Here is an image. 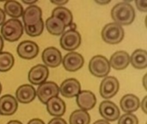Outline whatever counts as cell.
<instances>
[{
    "label": "cell",
    "mask_w": 147,
    "mask_h": 124,
    "mask_svg": "<svg viewBox=\"0 0 147 124\" xmlns=\"http://www.w3.org/2000/svg\"><path fill=\"white\" fill-rule=\"evenodd\" d=\"M111 17L114 22L121 25H130L135 19L134 8L127 2H121L115 4L111 10Z\"/></svg>",
    "instance_id": "1"
},
{
    "label": "cell",
    "mask_w": 147,
    "mask_h": 124,
    "mask_svg": "<svg viewBox=\"0 0 147 124\" xmlns=\"http://www.w3.org/2000/svg\"><path fill=\"white\" fill-rule=\"evenodd\" d=\"M23 25L18 19H9L5 21L1 27V36L9 41L14 42L18 41L23 34Z\"/></svg>",
    "instance_id": "2"
},
{
    "label": "cell",
    "mask_w": 147,
    "mask_h": 124,
    "mask_svg": "<svg viewBox=\"0 0 147 124\" xmlns=\"http://www.w3.org/2000/svg\"><path fill=\"white\" fill-rule=\"evenodd\" d=\"M125 35L124 28L115 23L110 22L105 25L102 30V40L109 44H118L120 43Z\"/></svg>",
    "instance_id": "3"
},
{
    "label": "cell",
    "mask_w": 147,
    "mask_h": 124,
    "mask_svg": "<svg viewBox=\"0 0 147 124\" xmlns=\"http://www.w3.org/2000/svg\"><path fill=\"white\" fill-rule=\"evenodd\" d=\"M110 65L108 59L103 55H96L91 58L89 63L90 73L97 78H105L110 72Z\"/></svg>",
    "instance_id": "4"
},
{
    "label": "cell",
    "mask_w": 147,
    "mask_h": 124,
    "mask_svg": "<svg viewBox=\"0 0 147 124\" xmlns=\"http://www.w3.org/2000/svg\"><path fill=\"white\" fill-rule=\"evenodd\" d=\"M60 46L66 51L72 52L81 44V35L77 30L65 31L60 37Z\"/></svg>",
    "instance_id": "5"
},
{
    "label": "cell",
    "mask_w": 147,
    "mask_h": 124,
    "mask_svg": "<svg viewBox=\"0 0 147 124\" xmlns=\"http://www.w3.org/2000/svg\"><path fill=\"white\" fill-rule=\"evenodd\" d=\"M59 93V87L54 82L49 81L45 82L39 85L36 90V96L38 97L39 100L46 104L49 99L53 97H58Z\"/></svg>",
    "instance_id": "6"
},
{
    "label": "cell",
    "mask_w": 147,
    "mask_h": 124,
    "mask_svg": "<svg viewBox=\"0 0 147 124\" xmlns=\"http://www.w3.org/2000/svg\"><path fill=\"white\" fill-rule=\"evenodd\" d=\"M120 89L118 79L112 76H107L100 85V95L104 99H109L115 97Z\"/></svg>",
    "instance_id": "7"
},
{
    "label": "cell",
    "mask_w": 147,
    "mask_h": 124,
    "mask_svg": "<svg viewBox=\"0 0 147 124\" xmlns=\"http://www.w3.org/2000/svg\"><path fill=\"white\" fill-rule=\"evenodd\" d=\"M99 113L103 120L107 122H115L121 117L119 107L111 101H103L100 104Z\"/></svg>",
    "instance_id": "8"
},
{
    "label": "cell",
    "mask_w": 147,
    "mask_h": 124,
    "mask_svg": "<svg viewBox=\"0 0 147 124\" xmlns=\"http://www.w3.org/2000/svg\"><path fill=\"white\" fill-rule=\"evenodd\" d=\"M64 68L68 72H76L82 68L84 63V57L76 52H70L62 59Z\"/></svg>",
    "instance_id": "9"
},
{
    "label": "cell",
    "mask_w": 147,
    "mask_h": 124,
    "mask_svg": "<svg viewBox=\"0 0 147 124\" xmlns=\"http://www.w3.org/2000/svg\"><path fill=\"white\" fill-rule=\"evenodd\" d=\"M41 58L47 67L48 66V67L54 68L59 66L62 62L61 53L58 48L54 47H47L43 51Z\"/></svg>",
    "instance_id": "10"
},
{
    "label": "cell",
    "mask_w": 147,
    "mask_h": 124,
    "mask_svg": "<svg viewBox=\"0 0 147 124\" xmlns=\"http://www.w3.org/2000/svg\"><path fill=\"white\" fill-rule=\"evenodd\" d=\"M49 76L48 68L41 64L36 65L32 67L28 73V81L35 85H40L46 82Z\"/></svg>",
    "instance_id": "11"
},
{
    "label": "cell",
    "mask_w": 147,
    "mask_h": 124,
    "mask_svg": "<svg viewBox=\"0 0 147 124\" xmlns=\"http://www.w3.org/2000/svg\"><path fill=\"white\" fill-rule=\"evenodd\" d=\"M16 52L19 57L22 59L32 60L38 55L39 47L35 42L32 41H24L18 45Z\"/></svg>",
    "instance_id": "12"
},
{
    "label": "cell",
    "mask_w": 147,
    "mask_h": 124,
    "mask_svg": "<svg viewBox=\"0 0 147 124\" xmlns=\"http://www.w3.org/2000/svg\"><path fill=\"white\" fill-rule=\"evenodd\" d=\"M81 91V85L78 79H65L59 87V92L67 98L77 97Z\"/></svg>",
    "instance_id": "13"
},
{
    "label": "cell",
    "mask_w": 147,
    "mask_h": 124,
    "mask_svg": "<svg viewBox=\"0 0 147 124\" xmlns=\"http://www.w3.org/2000/svg\"><path fill=\"white\" fill-rule=\"evenodd\" d=\"M77 104L83 110H92L96 104V98L90 91H82L77 96Z\"/></svg>",
    "instance_id": "14"
},
{
    "label": "cell",
    "mask_w": 147,
    "mask_h": 124,
    "mask_svg": "<svg viewBox=\"0 0 147 124\" xmlns=\"http://www.w3.org/2000/svg\"><path fill=\"white\" fill-rule=\"evenodd\" d=\"M18 108V102L11 95H3L0 98V114L3 116H11L15 114Z\"/></svg>",
    "instance_id": "15"
},
{
    "label": "cell",
    "mask_w": 147,
    "mask_h": 124,
    "mask_svg": "<svg viewBox=\"0 0 147 124\" xmlns=\"http://www.w3.org/2000/svg\"><path fill=\"white\" fill-rule=\"evenodd\" d=\"M109 61L110 67L115 70H124L130 64V56L126 51H117L111 57Z\"/></svg>",
    "instance_id": "16"
},
{
    "label": "cell",
    "mask_w": 147,
    "mask_h": 124,
    "mask_svg": "<svg viewBox=\"0 0 147 124\" xmlns=\"http://www.w3.org/2000/svg\"><path fill=\"white\" fill-rule=\"evenodd\" d=\"M36 97V90L30 85H22L16 91V99L21 104H29Z\"/></svg>",
    "instance_id": "17"
},
{
    "label": "cell",
    "mask_w": 147,
    "mask_h": 124,
    "mask_svg": "<svg viewBox=\"0 0 147 124\" xmlns=\"http://www.w3.org/2000/svg\"><path fill=\"white\" fill-rule=\"evenodd\" d=\"M22 16L24 25H34L42 19V10L35 4L29 5L25 10H23Z\"/></svg>",
    "instance_id": "18"
},
{
    "label": "cell",
    "mask_w": 147,
    "mask_h": 124,
    "mask_svg": "<svg viewBox=\"0 0 147 124\" xmlns=\"http://www.w3.org/2000/svg\"><path fill=\"white\" fill-rule=\"evenodd\" d=\"M140 101L139 98L134 94H127L122 97L120 102V106L121 110L126 114H133L137 111L140 108Z\"/></svg>",
    "instance_id": "19"
},
{
    "label": "cell",
    "mask_w": 147,
    "mask_h": 124,
    "mask_svg": "<svg viewBox=\"0 0 147 124\" xmlns=\"http://www.w3.org/2000/svg\"><path fill=\"white\" fill-rule=\"evenodd\" d=\"M47 110L54 117H60L65 113V103L59 97H53L47 101Z\"/></svg>",
    "instance_id": "20"
},
{
    "label": "cell",
    "mask_w": 147,
    "mask_h": 124,
    "mask_svg": "<svg viewBox=\"0 0 147 124\" xmlns=\"http://www.w3.org/2000/svg\"><path fill=\"white\" fill-rule=\"evenodd\" d=\"M46 28L47 29V31L53 35H60L65 32V25L64 24V22L55 17V16H50L47 19L46 21Z\"/></svg>",
    "instance_id": "21"
},
{
    "label": "cell",
    "mask_w": 147,
    "mask_h": 124,
    "mask_svg": "<svg viewBox=\"0 0 147 124\" xmlns=\"http://www.w3.org/2000/svg\"><path fill=\"white\" fill-rule=\"evenodd\" d=\"M130 63L135 69H146L147 66L146 51L144 49L135 50L130 57Z\"/></svg>",
    "instance_id": "22"
},
{
    "label": "cell",
    "mask_w": 147,
    "mask_h": 124,
    "mask_svg": "<svg viewBox=\"0 0 147 124\" xmlns=\"http://www.w3.org/2000/svg\"><path fill=\"white\" fill-rule=\"evenodd\" d=\"M3 11L5 15L7 14L8 16L13 17V19H17L18 17L22 16L23 7L17 1H14V0L6 1L3 5Z\"/></svg>",
    "instance_id": "23"
},
{
    "label": "cell",
    "mask_w": 147,
    "mask_h": 124,
    "mask_svg": "<svg viewBox=\"0 0 147 124\" xmlns=\"http://www.w3.org/2000/svg\"><path fill=\"white\" fill-rule=\"evenodd\" d=\"M52 16L60 19L64 22L65 27H69V25L71 22H72L73 21L72 13L71 12L70 9H68L67 8L63 7V6L56 7L52 12Z\"/></svg>",
    "instance_id": "24"
},
{
    "label": "cell",
    "mask_w": 147,
    "mask_h": 124,
    "mask_svg": "<svg viewBox=\"0 0 147 124\" xmlns=\"http://www.w3.org/2000/svg\"><path fill=\"white\" fill-rule=\"evenodd\" d=\"M69 122L70 124H90V117L87 111L77 110L71 114Z\"/></svg>",
    "instance_id": "25"
},
{
    "label": "cell",
    "mask_w": 147,
    "mask_h": 124,
    "mask_svg": "<svg viewBox=\"0 0 147 124\" xmlns=\"http://www.w3.org/2000/svg\"><path fill=\"white\" fill-rule=\"evenodd\" d=\"M14 56L9 52L0 53V72H8L14 66Z\"/></svg>",
    "instance_id": "26"
},
{
    "label": "cell",
    "mask_w": 147,
    "mask_h": 124,
    "mask_svg": "<svg viewBox=\"0 0 147 124\" xmlns=\"http://www.w3.org/2000/svg\"><path fill=\"white\" fill-rule=\"evenodd\" d=\"M23 28L28 35L31 37H36L42 34L44 30V22L41 19L34 25H24Z\"/></svg>",
    "instance_id": "27"
},
{
    "label": "cell",
    "mask_w": 147,
    "mask_h": 124,
    "mask_svg": "<svg viewBox=\"0 0 147 124\" xmlns=\"http://www.w3.org/2000/svg\"><path fill=\"white\" fill-rule=\"evenodd\" d=\"M118 124H139V119L134 114H124L119 117Z\"/></svg>",
    "instance_id": "28"
},
{
    "label": "cell",
    "mask_w": 147,
    "mask_h": 124,
    "mask_svg": "<svg viewBox=\"0 0 147 124\" xmlns=\"http://www.w3.org/2000/svg\"><path fill=\"white\" fill-rule=\"evenodd\" d=\"M135 4L137 9L140 11L146 12L147 11V0H136Z\"/></svg>",
    "instance_id": "29"
},
{
    "label": "cell",
    "mask_w": 147,
    "mask_h": 124,
    "mask_svg": "<svg viewBox=\"0 0 147 124\" xmlns=\"http://www.w3.org/2000/svg\"><path fill=\"white\" fill-rule=\"evenodd\" d=\"M48 124H67L66 123V122L63 119V118H61V117H54V118H53Z\"/></svg>",
    "instance_id": "30"
},
{
    "label": "cell",
    "mask_w": 147,
    "mask_h": 124,
    "mask_svg": "<svg viewBox=\"0 0 147 124\" xmlns=\"http://www.w3.org/2000/svg\"><path fill=\"white\" fill-rule=\"evenodd\" d=\"M50 2L55 5H58V7H59V6H63L66 4L68 3V0H51Z\"/></svg>",
    "instance_id": "31"
},
{
    "label": "cell",
    "mask_w": 147,
    "mask_h": 124,
    "mask_svg": "<svg viewBox=\"0 0 147 124\" xmlns=\"http://www.w3.org/2000/svg\"><path fill=\"white\" fill-rule=\"evenodd\" d=\"M146 104H147V97L146 96L144 98H143V100H142V102L140 103V107L142 109V110L144 111V113H147V109H146Z\"/></svg>",
    "instance_id": "32"
},
{
    "label": "cell",
    "mask_w": 147,
    "mask_h": 124,
    "mask_svg": "<svg viewBox=\"0 0 147 124\" xmlns=\"http://www.w3.org/2000/svg\"><path fill=\"white\" fill-rule=\"evenodd\" d=\"M5 16H6V15H5L4 11L3 10V9L0 8V26H2L4 23V22H5Z\"/></svg>",
    "instance_id": "33"
},
{
    "label": "cell",
    "mask_w": 147,
    "mask_h": 124,
    "mask_svg": "<svg viewBox=\"0 0 147 124\" xmlns=\"http://www.w3.org/2000/svg\"><path fill=\"white\" fill-rule=\"evenodd\" d=\"M28 124H45V123L42 121V120H40V119H37V118H34V119H32V120H30Z\"/></svg>",
    "instance_id": "34"
},
{
    "label": "cell",
    "mask_w": 147,
    "mask_h": 124,
    "mask_svg": "<svg viewBox=\"0 0 147 124\" xmlns=\"http://www.w3.org/2000/svg\"><path fill=\"white\" fill-rule=\"evenodd\" d=\"M96 3L100 5H106L110 3V0H96Z\"/></svg>",
    "instance_id": "35"
},
{
    "label": "cell",
    "mask_w": 147,
    "mask_h": 124,
    "mask_svg": "<svg viewBox=\"0 0 147 124\" xmlns=\"http://www.w3.org/2000/svg\"><path fill=\"white\" fill-rule=\"evenodd\" d=\"M36 2H37V0H22L23 3L28 4V5H34Z\"/></svg>",
    "instance_id": "36"
},
{
    "label": "cell",
    "mask_w": 147,
    "mask_h": 124,
    "mask_svg": "<svg viewBox=\"0 0 147 124\" xmlns=\"http://www.w3.org/2000/svg\"><path fill=\"white\" fill-rule=\"evenodd\" d=\"M93 124H110L109 122L105 121V120H98L96 122H95Z\"/></svg>",
    "instance_id": "37"
},
{
    "label": "cell",
    "mask_w": 147,
    "mask_h": 124,
    "mask_svg": "<svg viewBox=\"0 0 147 124\" xmlns=\"http://www.w3.org/2000/svg\"><path fill=\"white\" fill-rule=\"evenodd\" d=\"M146 78H147V74H145V75H144V78H143V86H144L145 90H146V89H147Z\"/></svg>",
    "instance_id": "38"
},
{
    "label": "cell",
    "mask_w": 147,
    "mask_h": 124,
    "mask_svg": "<svg viewBox=\"0 0 147 124\" xmlns=\"http://www.w3.org/2000/svg\"><path fill=\"white\" fill-rule=\"evenodd\" d=\"M3 48V39L0 35V53L2 52Z\"/></svg>",
    "instance_id": "39"
},
{
    "label": "cell",
    "mask_w": 147,
    "mask_h": 124,
    "mask_svg": "<svg viewBox=\"0 0 147 124\" xmlns=\"http://www.w3.org/2000/svg\"><path fill=\"white\" fill-rule=\"evenodd\" d=\"M69 27H70V30H76L77 25H76V23H74V22H71V23L69 25Z\"/></svg>",
    "instance_id": "40"
},
{
    "label": "cell",
    "mask_w": 147,
    "mask_h": 124,
    "mask_svg": "<svg viewBox=\"0 0 147 124\" xmlns=\"http://www.w3.org/2000/svg\"><path fill=\"white\" fill-rule=\"evenodd\" d=\"M7 124H22L21 122H19V121H16V120H13V121H10V122H9Z\"/></svg>",
    "instance_id": "41"
},
{
    "label": "cell",
    "mask_w": 147,
    "mask_h": 124,
    "mask_svg": "<svg viewBox=\"0 0 147 124\" xmlns=\"http://www.w3.org/2000/svg\"><path fill=\"white\" fill-rule=\"evenodd\" d=\"M1 91H2V85L0 83V94H1Z\"/></svg>",
    "instance_id": "42"
}]
</instances>
